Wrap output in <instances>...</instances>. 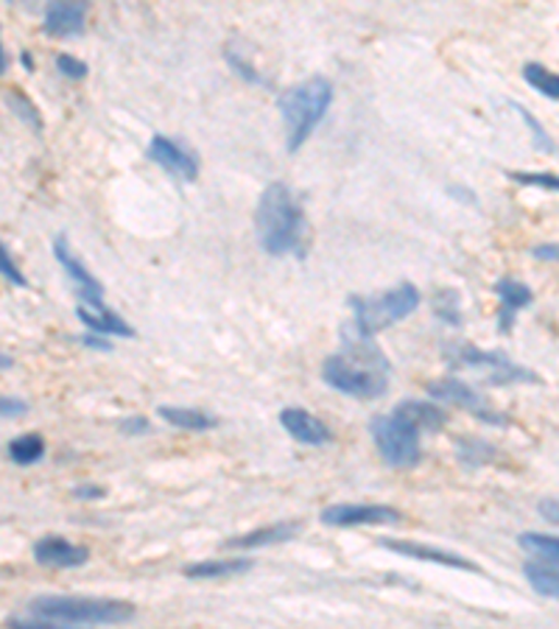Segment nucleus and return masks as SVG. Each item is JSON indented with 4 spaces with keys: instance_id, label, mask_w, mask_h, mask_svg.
Instances as JSON below:
<instances>
[{
    "instance_id": "obj_25",
    "label": "nucleus",
    "mask_w": 559,
    "mask_h": 629,
    "mask_svg": "<svg viewBox=\"0 0 559 629\" xmlns=\"http://www.w3.org/2000/svg\"><path fill=\"white\" fill-rule=\"evenodd\" d=\"M457 457L464 468H482V464L493 462L496 450H493V445L478 437H462L457 439Z\"/></svg>"
},
{
    "instance_id": "obj_1",
    "label": "nucleus",
    "mask_w": 559,
    "mask_h": 629,
    "mask_svg": "<svg viewBox=\"0 0 559 629\" xmlns=\"http://www.w3.org/2000/svg\"><path fill=\"white\" fill-rule=\"evenodd\" d=\"M344 334V347L321 364V380L350 398L378 400L389 384V361L373 339H364L353 328Z\"/></svg>"
},
{
    "instance_id": "obj_34",
    "label": "nucleus",
    "mask_w": 559,
    "mask_h": 629,
    "mask_svg": "<svg viewBox=\"0 0 559 629\" xmlns=\"http://www.w3.org/2000/svg\"><path fill=\"white\" fill-rule=\"evenodd\" d=\"M57 71L68 78H84L87 76V62L71 57V53H59L57 57Z\"/></svg>"
},
{
    "instance_id": "obj_12",
    "label": "nucleus",
    "mask_w": 559,
    "mask_h": 629,
    "mask_svg": "<svg viewBox=\"0 0 559 629\" xmlns=\"http://www.w3.org/2000/svg\"><path fill=\"white\" fill-rule=\"evenodd\" d=\"M380 546L389 548L394 554H403V557H412L417 563H432V566H445V568H459V571L478 573L476 563L459 557V554H450L445 548L425 546V543H412V540H380Z\"/></svg>"
},
{
    "instance_id": "obj_23",
    "label": "nucleus",
    "mask_w": 559,
    "mask_h": 629,
    "mask_svg": "<svg viewBox=\"0 0 559 629\" xmlns=\"http://www.w3.org/2000/svg\"><path fill=\"white\" fill-rule=\"evenodd\" d=\"M42 457H46V439L39 434H23V437H14L9 443V459L20 468L37 464Z\"/></svg>"
},
{
    "instance_id": "obj_19",
    "label": "nucleus",
    "mask_w": 559,
    "mask_h": 629,
    "mask_svg": "<svg viewBox=\"0 0 559 629\" xmlns=\"http://www.w3.org/2000/svg\"><path fill=\"white\" fill-rule=\"evenodd\" d=\"M394 409H398L403 418L412 420L420 431H439L448 423V411L437 403H425V400H400Z\"/></svg>"
},
{
    "instance_id": "obj_43",
    "label": "nucleus",
    "mask_w": 559,
    "mask_h": 629,
    "mask_svg": "<svg viewBox=\"0 0 559 629\" xmlns=\"http://www.w3.org/2000/svg\"><path fill=\"white\" fill-rule=\"evenodd\" d=\"M0 59H3V73H7L9 71V53L3 51V53H0Z\"/></svg>"
},
{
    "instance_id": "obj_9",
    "label": "nucleus",
    "mask_w": 559,
    "mask_h": 629,
    "mask_svg": "<svg viewBox=\"0 0 559 629\" xmlns=\"http://www.w3.org/2000/svg\"><path fill=\"white\" fill-rule=\"evenodd\" d=\"M428 389V395H432L437 403H453L459 406V409L470 411L473 418L484 420V423H503L501 414H496V411L489 409L487 400L482 398V395L473 389L470 384H464V380L459 378H445V380H432V384L425 386Z\"/></svg>"
},
{
    "instance_id": "obj_13",
    "label": "nucleus",
    "mask_w": 559,
    "mask_h": 629,
    "mask_svg": "<svg viewBox=\"0 0 559 629\" xmlns=\"http://www.w3.org/2000/svg\"><path fill=\"white\" fill-rule=\"evenodd\" d=\"M34 559L46 568H78L90 559V552L84 546H73L71 540L46 534L34 543Z\"/></svg>"
},
{
    "instance_id": "obj_41",
    "label": "nucleus",
    "mask_w": 559,
    "mask_h": 629,
    "mask_svg": "<svg viewBox=\"0 0 559 629\" xmlns=\"http://www.w3.org/2000/svg\"><path fill=\"white\" fill-rule=\"evenodd\" d=\"M450 196H457V199H464L467 205H476V193L467 191V188H448Z\"/></svg>"
},
{
    "instance_id": "obj_7",
    "label": "nucleus",
    "mask_w": 559,
    "mask_h": 629,
    "mask_svg": "<svg viewBox=\"0 0 559 629\" xmlns=\"http://www.w3.org/2000/svg\"><path fill=\"white\" fill-rule=\"evenodd\" d=\"M450 361L453 366H464V370H476L487 378L493 386H512V384H540V375L526 370V366L514 364L509 355L493 353V350H478V347H457L450 350Z\"/></svg>"
},
{
    "instance_id": "obj_4",
    "label": "nucleus",
    "mask_w": 559,
    "mask_h": 629,
    "mask_svg": "<svg viewBox=\"0 0 559 629\" xmlns=\"http://www.w3.org/2000/svg\"><path fill=\"white\" fill-rule=\"evenodd\" d=\"M330 101H333V84L325 76H311L308 82L294 84L277 98V110L283 116L285 129H289V152H300L303 143L314 135L321 118L328 116Z\"/></svg>"
},
{
    "instance_id": "obj_10",
    "label": "nucleus",
    "mask_w": 559,
    "mask_h": 629,
    "mask_svg": "<svg viewBox=\"0 0 559 629\" xmlns=\"http://www.w3.org/2000/svg\"><path fill=\"white\" fill-rule=\"evenodd\" d=\"M53 257H57V264L62 266V269L68 271V277L76 283L78 302H82V305H87V309H107V302H104V286L98 283L96 277L87 271V266L73 255L71 244H68V235L53 238Z\"/></svg>"
},
{
    "instance_id": "obj_21",
    "label": "nucleus",
    "mask_w": 559,
    "mask_h": 629,
    "mask_svg": "<svg viewBox=\"0 0 559 629\" xmlns=\"http://www.w3.org/2000/svg\"><path fill=\"white\" fill-rule=\"evenodd\" d=\"M252 568V559H202L193 566L182 568L187 579H224L235 573H246Z\"/></svg>"
},
{
    "instance_id": "obj_27",
    "label": "nucleus",
    "mask_w": 559,
    "mask_h": 629,
    "mask_svg": "<svg viewBox=\"0 0 559 629\" xmlns=\"http://www.w3.org/2000/svg\"><path fill=\"white\" fill-rule=\"evenodd\" d=\"M3 101H7V107L12 110V116H17L20 121H26L28 126H34V129H39L42 123H39V116H37V110H34V104L28 101L26 96L20 90H7V96H3Z\"/></svg>"
},
{
    "instance_id": "obj_17",
    "label": "nucleus",
    "mask_w": 559,
    "mask_h": 629,
    "mask_svg": "<svg viewBox=\"0 0 559 629\" xmlns=\"http://www.w3.org/2000/svg\"><path fill=\"white\" fill-rule=\"evenodd\" d=\"M300 523L296 520H280V523H271V527L255 529L250 534H241V537L227 540L224 548H241V552H252V548H266L275 546V543H285V540L294 537L300 532Z\"/></svg>"
},
{
    "instance_id": "obj_39",
    "label": "nucleus",
    "mask_w": 559,
    "mask_h": 629,
    "mask_svg": "<svg viewBox=\"0 0 559 629\" xmlns=\"http://www.w3.org/2000/svg\"><path fill=\"white\" fill-rule=\"evenodd\" d=\"M82 339L84 347H93V350H104V353H110L112 344L107 339H101V334H87V336H78Z\"/></svg>"
},
{
    "instance_id": "obj_33",
    "label": "nucleus",
    "mask_w": 559,
    "mask_h": 629,
    "mask_svg": "<svg viewBox=\"0 0 559 629\" xmlns=\"http://www.w3.org/2000/svg\"><path fill=\"white\" fill-rule=\"evenodd\" d=\"M9 629H78V627H68V624H59V621H48V618H9L7 621Z\"/></svg>"
},
{
    "instance_id": "obj_38",
    "label": "nucleus",
    "mask_w": 559,
    "mask_h": 629,
    "mask_svg": "<svg viewBox=\"0 0 559 629\" xmlns=\"http://www.w3.org/2000/svg\"><path fill=\"white\" fill-rule=\"evenodd\" d=\"M148 420L146 418H129L121 423V431L123 434H148Z\"/></svg>"
},
{
    "instance_id": "obj_18",
    "label": "nucleus",
    "mask_w": 559,
    "mask_h": 629,
    "mask_svg": "<svg viewBox=\"0 0 559 629\" xmlns=\"http://www.w3.org/2000/svg\"><path fill=\"white\" fill-rule=\"evenodd\" d=\"M76 316L93 330V334L101 336H126V339H135V328L126 325L121 316L116 314L112 309H87L78 302L76 305Z\"/></svg>"
},
{
    "instance_id": "obj_14",
    "label": "nucleus",
    "mask_w": 559,
    "mask_h": 629,
    "mask_svg": "<svg viewBox=\"0 0 559 629\" xmlns=\"http://www.w3.org/2000/svg\"><path fill=\"white\" fill-rule=\"evenodd\" d=\"M84 20H87V3H71V0H57L48 3L42 14V26L51 37H76L84 32Z\"/></svg>"
},
{
    "instance_id": "obj_36",
    "label": "nucleus",
    "mask_w": 559,
    "mask_h": 629,
    "mask_svg": "<svg viewBox=\"0 0 559 629\" xmlns=\"http://www.w3.org/2000/svg\"><path fill=\"white\" fill-rule=\"evenodd\" d=\"M537 512H540L543 520L559 527V498H543V501L537 504Z\"/></svg>"
},
{
    "instance_id": "obj_15",
    "label": "nucleus",
    "mask_w": 559,
    "mask_h": 629,
    "mask_svg": "<svg viewBox=\"0 0 559 629\" xmlns=\"http://www.w3.org/2000/svg\"><path fill=\"white\" fill-rule=\"evenodd\" d=\"M280 423L289 431V437L296 439L303 445H325L330 443V428L321 423L319 418H314L311 411L296 409V406H289V409L280 411Z\"/></svg>"
},
{
    "instance_id": "obj_20",
    "label": "nucleus",
    "mask_w": 559,
    "mask_h": 629,
    "mask_svg": "<svg viewBox=\"0 0 559 629\" xmlns=\"http://www.w3.org/2000/svg\"><path fill=\"white\" fill-rule=\"evenodd\" d=\"M523 577L532 584L534 593H540L546 598H559V566L534 557L523 566Z\"/></svg>"
},
{
    "instance_id": "obj_5",
    "label": "nucleus",
    "mask_w": 559,
    "mask_h": 629,
    "mask_svg": "<svg viewBox=\"0 0 559 629\" xmlns=\"http://www.w3.org/2000/svg\"><path fill=\"white\" fill-rule=\"evenodd\" d=\"M417 305L420 291L412 283H400L398 289L373 297V300H367V297H350V309L355 314L350 328L359 336H364V339H373L378 330L389 328L394 322L405 319L412 311H417Z\"/></svg>"
},
{
    "instance_id": "obj_11",
    "label": "nucleus",
    "mask_w": 559,
    "mask_h": 629,
    "mask_svg": "<svg viewBox=\"0 0 559 629\" xmlns=\"http://www.w3.org/2000/svg\"><path fill=\"white\" fill-rule=\"evenodd\" d=\"M146 157L151 162H157L160 168H166L168 173H174L177 180L182 182H193L199 177V162H196V157H193L191 152H185L174 137L166 135L151 137Z\"/></svg>"
},
{
    "instance_id": "obj_6",
    "label": "nucleus",
    "mask_w": 559,
    "mask_h": 629,
    "mask_svg": "<svg viewBox=\"0 0 559 629\" xmlns=\"http://www.w3.org/2000/svg\"><path fill=\"white\" fill-rule=\"evenodd\" d=\"M369 434H373L380 459H384L389 468L409 470L420 462V434H423V431H420L412 420L403 418L398 409L373 418Z\"/></svg>"
},
{
    "instance_id": "obj_42",
    "label": "nucleus",
    "mask_w": 559,
    "mask_h": 629,
    "mask_svg": "<svg viewBox=\"0 0 559 629\" xmlns=\"http://www.w3.org/2000/svg\"><path fill=\"white\" fill-rule=\"evenodd\" d=\"M20 62H23V68H26V71H34V59H32V53H28V51L20 53Z\"/></svg>"
},
{
    "instance_id": "obj_35",
    "label": "nucleus",
    "mask_w": 559,
    "mask_h": 629,
    "mask_svg": "<svg viewBox=\"0 0 559 629\" xmlns=\"http://www.w3.org/2000/svg\"><path fill=\"white\" fill-rule=\"evenodd\" d=\"M26 411H28L26 400H20V398H3V400H0V414H3V420L23 418Z\"/></svg>"
},
{
    "instance_id": "obj_16",
    "label": "nucleus",
    "mask_w": 559,
    "mask_h": 629,
    "mask_svg": "<svg viewBox=\"0 0 559 629\" xmlns=\"http://www.w3.org/2000/svg\"><path fill=\"white\" fill-rule=\"evenodd\" d=\"M496 294L501 300V311H498V334H509L514 325V314L526 305H532V289L512 277H501L496 283Z\"/></svg>"
},
{
    "instance_id": "obj_3",
    "label": "nucleus",
    "mask_w": 559,
    "mask_h": 629,
    "mask_svg": "<svg viewBox=\"0 0 559 629\" xmlns=\"http://www.w3.org/2000/svg\"><path fill=\"white\" fill-rule=\"evenodd\" d=\"M28 613L68 627H112L135 618V607L118 598L96 596H37L28 604Z\"/></svg>"
},
{
    "instance_id": "obj_26",
    "label": "nucleus",
    "mask_w": 559,
    "mask_h": 629,
    "mask_svg": "<svg viewBox=\"0 0 559 629\" xmlns=\"http://www.w3.org/2000/svg\"><path fill=\"white\" fill-rule=\"evenodd\" d=\"M521 548L532 552L537 559H548L554 566H559V537L554 534H540V532H523L518 537Z\"/></svg>"
},
{
    "instance_id": "obj_40",
    "label": "nucleus",
    "mask_w": 559,
    "mask_h": 629,
    "mask_svg": "<svg viewBox=\"0 0 559 629\" xmlns=\"http://www.w3.org/2000/svg\"><path fill=\"white\" fill-rule=\"evenodd\" d=\"M73 495H76V498H82V501H93V498H101L104 489L96 487V484H82V487L73 489Z\"/></svg>"
},
{
    "instance_id": "obj_31",
    "label": "nucleus",
    "mask_w": 559,
    "mask_h": 629,
    "mask_svg": "<svg viewBox=\"0 0 559 629\" xmlns=\"http://www.w3.org/2000/svg\"><path fill=\"white\" fill-rule=\"evenodd\" d=\"M0 269H3V277H7L9 283L17 286V289H26V286H28L26 275H23V271L17 269V264L12 261V252H9L7 244L0 246Z\"/></svg>"
},
{
    "instance_id": "obj_24",
    "label": "nucleus",
    "mask_w": 559,
    "mask_h": 629,
    "mask_svg": "<svg viewBox=\"0 0 559 629\" xmlns=\"http://www.w3.org/2000/svg\"><path fill=\"white\" fill-rule=\"evenodd\" d=\"M523 78H526L540 96L551 98V101H559V73L548 71V68H543L540 62H526L523 64Z\"/></svg>"
},
{
    "instance_id": "obj_30",
    "label": "nucleus",
    "mask_w": 559,
    "mask_h": 629,
    "mask_svg": "<svg viewBox=\"0 0 559 629\" xmlns=\"http://www.w3.org/2000/svg\"><path fill=\"white\" fill-rule=\"evenodd\" d=\"M512 107H514V110H518V116L523 118V123H526V126H528V132H532L534 146L540 148V152H548V155H551V152H554V143H551V137H548L546 129H543V123L537 121V118H534L532 112L526 110V107H521V104H512Z\"/></svg>"
},
{
    "instance_id": "obj_22",
    "label": "nucleus",
    "mask_w": 559,
    "mask_h": 629,
    "mask_svg": "<svg viewBox=\"0 0 559 629\" xmlns=\"http://www.w3.org/2000/svg\"><path fill=\"white\" fill-rule=\"evenodd\" d=\"M160 420L171 423L174 428L182 431H210L216 425V420L207 418L205 411L199 409H182V406H160L157 409Z\"/></svg>"
},
{
    "instance_id": "obj_37",
    "label": "nucleus",
    "mask_w": 559,
    "mask_h": 629,
    "mask_svg": "<svg viewBox=\"0 0 559 629\" xmlns=\"http://www.w3.org/2000/svg\"><path fill=\"white\" fill-rule=\"evenodd\" d=\"M532 255L537 257V261H548V264H559V244H540V246H534Z\"/></svg>"
},
{
    "instance_id": "obj_2",
    "label": "nucleus",
    "mask_w": 559,
    "mask_h": 629,
    "mask_svg": "<svg viewBox=\"0 0 559 629\" xmlns=\"http://www.w3.org/2000/svg\"><path fill=\"white\" fill-rule=\"evenodd\" d=\"M257 244L266 255H303L305 213L285 182H271L255 207Z\"/></svg>"
},
{
    "instance_id": "obj_32",
    "label": "nucleus",
    "mask_w": 559,
    "mask_h": 629,
    "mask_svg": "<svg viewBox=\"0 0 559 629\" xmlns=\"http://www.w3.org/2000/svg\"><path fill=\"white\" fill-rule=\"evenodd\" d=\"M224 57H227V62H230L232 68H235V73H239V76H244L246 82H250V84H266L264 78H260V73L255 71V64H252V62H246V59L241 57V51H239V48H235V53H232L230 48H227V53H224Z\"/></svg>"
},
{
    "instance_id": "obj_28",
    "label": "nucleus",
    "mask_w": 559,
    "mask_h": 629,
    "mask_svg": "<svg viewBox=\"0 0 559 629\" xmlns=\"http://www.w3.org/2000/svg\"><path fill=\"white\" fill-rule=\"evenodd\" d=\"M509 180L518 182V185H532V188H543V191H557L559 193V173L509 171Z\"/></svg>"
},
{
    "instance_id": "obj_8",
    "label": "nucleus",
    "mask_w": 559,
    "mask_h": 629,
    "mask_svg": "<svg viewBox=\"0 0 559 629\" xmlns=\"http://www.w3.org/2000/svg\"><path fill=\"white\" fill-rule=\"evenodd\" d=\"M321 523L325 527L348 529V527H386L398 523L400 512L386 504H333L321 509Z\"/></svg>"
},
{
    "instance_id": "obj_29",
    "label": "nucleus",
    "mask_w": 559,
    "mask_h": 629,
    "mask_svg": "<svg viewBox=\"0 0 559 629\" xmlns=\"http://www.w3.org/2000/svg\"><path fill=\"white\" fill-rule=\"evenodd\" d=\"M434 311H437L439 319H445L448 325H462V311H459L457 291H439V294L434 297Z\"/></svg>"
}]
</instances>
